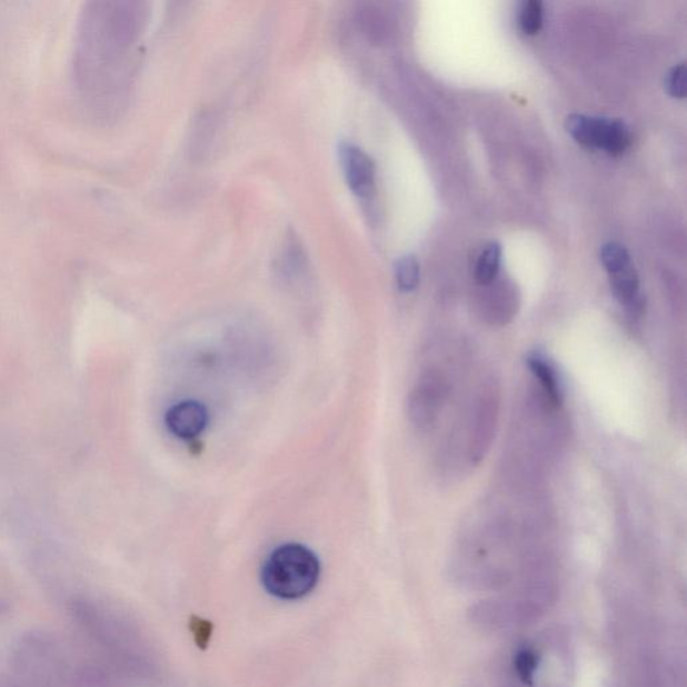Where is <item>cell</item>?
<instances>
[{"instance_id": "1", "label": "cell", "mask_w": 687, "mask_h": 687, "mask_svg": "<svg viewBox=\"0 0 687 687\" xmlns=\"http://www.w3.org/2000/svg\"><path fill=\"white\" fill-rule=\"evenodd\" d=\"M320 578V561L301 544H285L266 559L262 585L282 600H297L313 591Z\"/></svg>"}, {"instance_id": "2", "label": "cell", "mask_w": 687, "mask_h": 687, "mask_svg": "<svg viewBox=\"0 0 687 687\" xmlns=\"http://www.w3.org/2000/svg\"><path fill=\"white\" fill-rule=\"evenodd\" d=\"M554 593L548 583H536L514 594L478 603L471 608L470 617L485 630H507L524 626L546 611L555 598Z\"/></svg>"}, {"instance_id": "3", "label": "cell", "mask_w": 687, "mask_h": 687, "mask_svg": "<svg viewBox=\"0 0 687 687\" xmlns=\"http://www.w3.org/2000/svg\"><path fill=\"white\" fill-rule=\"evenodd\" d=\"M567 131L579 145L603 149L618 157L631 145L630 129L624 121L572 114L567 119Z\"/></svg>"}, {"instance_id": "4", "label": "cell", "mask_w": 687, "mask_h": 687, "mask_svg": "<svg viewBox=\"0 0 687 687\" xmlns=\"http://www.w3.org/2000/svg\"><path fill=\"white\" fill-rule=\"evenodd\" d=\"M339 155L349 188L358 197H368L375 185V166L371 158L351 142H342Z\"/></svg>"}, {"instance_id": "5", "label": "cell", "mask_w": 687, "mask_h": 687, "mask_svg": "<svg viewBox=\"0 0 687 687\" xmlns=\"http://www.w3.org/2000/svg\"><path fill=\"white\" fill-rule=\"evenodd\" d=\"M209 424V412L196 400H185L175 405L166 414L167 429L180 439L200 436Z\"/></svg>"}, {"instance_id": "6", "label": "cell", "mask_w": 687, "mask_h": 687, "mask_svg": "<svg viewBox=\"0 0 687 687\" xmlns=\"http://www.w3.org/2000/svg\"><path fill=\"white\" fill-rule=\"evenodd\" d=\"M444 386L439 379H425L415 390L411 401V415L415 424L429 426L437 418L439 405L444 400Z\"/></svg>"}, {"instance_id": "7", "label": "cell", "mask_w": 687, "mask_h": 687, "mask_svg": "<svg viewBox=\"0 0 687 687\" xmlns=\"http://www.w3.org/2000/svg\"><path fill=\"white\" fill-rule=\"evenodd\" d=\"M527 365L530 372L539 379L544 390H546L548 398L555 406H560L562 401V390L557 376L556 368L546 356L540 352H534L528 356Z\"/></svg>"}, {"instance_id": "8", "label": "cell", "mask_w": 687, "mask_h": 687, "mask_svg": "<svg viewBox=\"0 0 687 687\" xmlns=\"http://www.w3.org/2000/svg\"><path fill=\"white\" fill-rule=\"evenodd\" d=\"M609 281H611L615 297L621 303L633 305L638 301L639 278L634 265L627 266V268L617 271V273L609 275Z\"/></svg>"}, {"instance_id": "9", "label": "cell", "mask_w": 687, "mask_h": 687, "mask_svg": "<svg viewBox=\"0 0 687 687\" xmlns=\"http://www.w3.org/2000/svg\"><path fill=\"white\" fill-rule=\"evenodd\" d=\"M502 249L498 242H490L478 257L476 265V282L486 287L496 280L501 266Z\"/></svg>"}, {"instance_id": "10", "label": "cell", "mask_w": 687, "mask_h": 687, "mask_svg": "<svg viewBox=\"0 0 687 687\" xmlns=\"http://www.w3.org/2000/svg\"><path fill=\"white\" fill-rule=\"evenodd\" d=\"M395 277L401 291H412L418 288L420 280V266L414 256L401 257L395 266Z\"/></svg>"}, {"instance_id": "11", "label": "cell", "mask_w": 687, "mask_h": 687, "mask_svg": "<svg viewBox=\"0 0 687 687\" xmlns=\"http://www.w3.org/2000/svg\"><path fill=\"white\" fill-rule=\"evenodd\" d=\"M600 259L603 265H605L608 275L617 273V271L633 265L631 257L628 255L625 246L617 242H608L603 245L600 250Z\"/></svg>"}, {"instance_id": "12", "label": "cell", "mask_w": 687, "mask_h": 687, "mask_svg": "<svg viewBox=\"0 0 687 687\" xmlns=\"http://www.w3.org/2000/svg\"><path fill=\"white\" fill-rule=\"evenodd\" d=\"M544 10L539 0H529L522 4L520 26L525 34L535 36L542 28Z\"/></svg>"}, {"instance_id": "13", "label": "cell", "mask_w": 687, "mask_h": 687, "mask_svg": "<svg viewBox=\"0 0 687 687\" xmlns=\"http://www.w3.org/2000/svg\"><path fill=\"white\" fill-rule=\"evenodd\" d=\"M666 88L674 99H685L686 96V67L685 63L676 64L667 74Z\"/></svg>"}, {"instance_id": "14", "label": "cell", "mask_w": 687, "mask_h": 687, "mask_svg": "<svg viewBox=\"0 0 687 687\" xmlns=\"http://www.w3.org/2000/svg\"><path fill=\"white\" fill-rule=\"evenodd\" d=\"M192 631L196 634L198 646L205 647L211 637V624L202 619H193Z\"/></svg>"}]
</instances>
